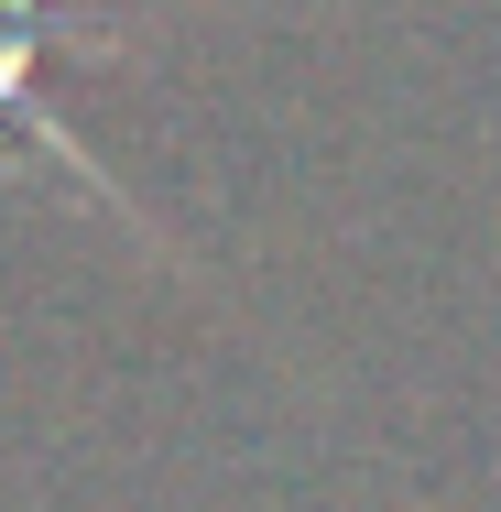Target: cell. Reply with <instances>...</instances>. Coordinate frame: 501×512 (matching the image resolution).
Segmentation results:
<instances>
[{
	"label": "cell",
	"instance_id": "cell-2",
	"mask_svg": "<svg viewBox=\"0 0 501 512\" xmlns=\"http://www.w3.org/2000/svg\"><path fill=\"white\" fill-rule=\"evenodd\" d=\"M0 22H44V0H0Z\"/></svg>",
	"mask_w": 501,
	"mask_h": 512
},
{
	"label": "cell",
	"instance_id": "cell-1",
	"mask_svg": "<svg viewBox=\"0 0 501 512\" xmlns=\"http://www.w3.org/2000/svg\"><path fill=\"white\" fill-rule=\"evenodd\" d=\"M55 33H66V22H0V109H11V120H22V131L55 153V164H66V175H88V186L109 197V175L77 153V142H66V131H55V109L33 99V66H44V44H55Z\"/></svg>",
	"mask_w": 501,
	"mask_h": 512
}]
</instances>
